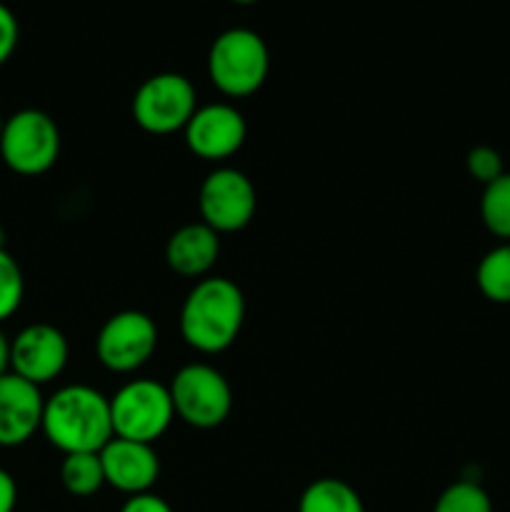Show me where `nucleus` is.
Returning a JSON list of instances; mask_svg holds the SVG:
<instances>
[{
    "instance_id": "nucleus-10",
    "label": "nucleus",
    "mask_w": 510,
    "mask_h": 512,
    "mask_svg": "<svg viewBox=\"0 0 510 512\" xmlns=\"http://www.w3.org/2000/svg\"><path fill=\"white\" fill-rule=\"evenodd\" d=\"M68 355V338L55 325L33 323L10 340V373L40 388L63 373Z\"/></svg>"
},
{
    "instance_id": "nucleus-6",
    "label": "nucleus",
    "mask_w": 510,
    "mask_h": 512,
    "mask_svg": "<svg viewBox=\"0 0 510 512\" xmlns=\"http://www.w3.org/2000/svg\"><path fill=\"white\" fill-rule=\"evenodd\" d=\"M175 415L198 430L218 428L233 410V390L218 368L205 363L183 365L168 385Z\"/></svg>"
},
{
    "instance_id": "nucleus-15",
    "label": "nucleus",
    "mask_w": 510,
    "mask_h": 512,
    "mask_svg": "<svg viewBox=\"0 0 510 512\" xmlns=\"http://www.w3.org/2000/svg\"><path fill=\"white\" fill-rule=\"evenodd\" d=\"M298 512H365L358 490L338 478H320L303 490Z\"/></svg>"
},
{
    "instance_id": "nucleus-19",
    "label": "nucleus",
    "mask_w": 510,
    "mask_h": 512,
    "mask_svg": "<svg viewBox=\"0 0 510 512\" xmlns=\"http://www.w3.org/2000/svg\"><path fill=\"white\" fill-rule=\"evenodd\" d=\"M433 512H493V500L478 483L460 480L438 495Z\"/></svg>"
},
{
    "instance_id": "nucleus-12",
    "label": "nucleus",
    "mask_w": 510,
    "mask_h": 512,
    "mask_svg": "<svg viewBox=\"0 0 510 512\" xmlns=\"http://www.w3.org/2000/svg\"><path fill=\"white\" fill-rule=\"evenodd\" d=\"M105 485L130 495L150 493L160 478V458L148 443L113 438L100 450Z\"/></svg>"
},
{
    "instance_id": "nucleus-3",
    "label": "nucleus",
    "mask_w": 510,
    "mask_h": 512,
    "mask_svg": "<svg viewBox=\"0 0 510 512\" xmlns=\"http://www.w3.org/2000/svg\"><path fill=\"white\" fill-rule=\"evenodd\" d=\"M270 73V50L250 28H228L210 43L208 78L228 98L258 93Z\"/></svg>"
},
{
    "instance_id": "nucleus-18",
    "label": "nucleus",
    "mask_w": 510,
    "mask_h": 512,
    "mask_svg": "<svg viewBox=\"0 0 510 512\" xmlns=\"http://www.w3.org/2000/svg\"><path fill=\"white\" fill-rule=\"evenodd\" d=\"M480 218L495 238L510 243V173H503L493 183L483 185Z\"/></svg>"
},
{
    "instance_id": "nucleus-24",
    "label": "nucleus",
    "mask_w": 510,
    "mask_h": 512,
    "mask_svg": "<svg viewBox=\"0 0 510 512\" xmlns=\"http://www.w3.org/2000/svg\"><path fill=\"white\" fill-rule=\"evenodd\" d=\"M18 505V485L8 470L0 468V512H13Z\"/></svg>"
},
{
    "instance_id": "nucleus-26",
    "label": "nucleus",
    "mask_w": 510,
    "mask_h": 512,
    "mask_svg": "<svg viewBox=\"0 0 510 512\" xmlns=\"http://www.w3.org/2000/svg\"><path fill=\"white\" fill-rule=\"evenodd\" d=\"M230 3H235V5H253V3H258V0H230Z\"/></svg>"
},
{
    "instance_id": "nucleus-8",
    "label": "nucleus",
    "mask_w": 510,
    "mask_h": 512,
    "mask_svg": "<svg viewBox=\"0 0 510 512\" xmlns=\"http://www.w3.org/2000/svg\"><path fill=\"white\" fill-rule=\"evenodd\" d=\"M158 348V328L140 310H120L110 315L95 338L98 360L113 373H135L153 358Z\"/></svg>"
},
{
    "instance_id": "nucleus-2",
    "label": "nucleus",
    "mask_w": 510,
    "mask_h": 512,
    "mask_svg": "<svg viewBox=\"0 0 510 512\" xmlns=\"http://www.w3.org/2000/svg\"><path fill=\"white\" fill-rule=\"evenodd\" d=\"M245 323L243 290L228 278H200L180 308V335L193 350L223 353Z\"/></svg>"
},
{
    "instance_id": "nucleus-16",
    "label": "nucleus",
    "mask_w": 510,
    "mask_h": 512,
    "mask_svg": "<svg viewBox=\"0 0 510 512\" xmlns=\"http://www.w3.org/2000/svg\"><path fill=\"white\" fill-rule=\"evenodd\" d=\"M60 483L75 498H90L105 485L100 453H70L60 465Z\"/></svg>"
},
{
    "instance_id": "nucleus-4",
    "label": "nucleus",
    "mask_w": 510,
    "mask_h": 512,
    "mask_svg": "<svg viewBox=\"0 0 510 512\" xmlns=\"http://www.w3.org/2000/svg\"><path fill=\"white\" fill-rule=\"evenodd\" d=\"M110 418L115 438L153 445L175 420L168 385L145 378L130 380L110 398Z\"/></svg>"
},
{
    "instance_id": "nucleus-22",
    "label": "nucleus",
    "mask_w": 510,
    "mask_h": 512,
    "mask_svg": "<svg viewBox=\"0 0 510 512\" xmlns=\"http://www.w3.org/2000/svg\"><path fill=\"white\" fill-rule=\"evenodd\" d=\"M20 25L13 10L5 3H0V68L13 58L15 48H18Z\"/></svg>"
},
{
    "instance_id": "nucleus-25",
    "label": "nucleus",
    "mask_w": 510,
    "mask_h": 512,
    "mask_svg": "<svg viewBox=\"0 0 510 512\" xmlns=\"http://www.w3.org/2000/svg\"><path fill=\"white\" fill-rule=\"evenodd\" d=\"M10 373V338L0 330V378Z\"/></svg>"
},
{
    "instance_id": "nucleus-27",
    "label": "nucleus",
    "mask_w": 510,
    "mask_h": 512,
    "mask_svg": "<svg viewBox=\"0 0 510 512\" xmlns=\"http://www.w3.org/2000/svg\"><path fill=\"white\" fill-rule=\"evenodd\" d=\"M3 123L5 120H3V115H0V133H3Z\"/></svg>"
},
{
    "instance_id": "nucleus-14",
    "label": "nucleus",
    "mask_w": 510,
    "mask_h": 512,
    "mask_svg": "<svg viewBox=\"0 0 510 512\" xmlns=\"http://www.w3.org/2000/svg\"><path fill=\"white\" fill-rule=\"evenodd\" d=\"M220 255V235L200 220L188 223L170 235L165 245V263L183 278H203Z\"/></svg>"
},
{
    "instance_id": "nucleus-1",
    "label": "nucleus",
    "mask_w": 510,
    "mask_h": 512,
    "mask_svg": "<svg viewBox=\"0 0 510 512\" xmlns=\"http://www.w3.org/2000/svg\"><path fill=\"white\" fill-rule=\"evenodd\" d=\"M40 430L63 455L100 453L115 438L110 398L90 385H65L45 400Z\"/></svg>"
},
{
    "instance_id": "nucleus-23",
    "label": "nucleus",
    "mask_w": 510,
    "mask_h": 512,
    "mask_svg": "<svg viewBox=\"0 0 510 512\" xmlns=\"http://www.w3.org/2000/svg\"><path fill=\"white\" fill-rule=\"evenodd\" d=\"M120 512H175V510L155 493H140V495H130V498L123 503V508H120Z\"/></svg>"
},
{
    "instance_id": "nucleus-21",
    "label": "nucleus",
    "mask_w": 510,
    "mask_h": 512,
    "mask_svg": "<svg viewBox=\"0 0 510 512\" xmlns=\"http://www.w3.org/2000/svg\"><path fill=\"white\" fill-rule=\"evenodd\" d=\"M465 168H468L470 178L478 180V183L483 185L493 183L495 178H500V175L505 173L503 158H500L498 150L490 148V145H475L468 153V158H465Z\"/></svg>"
},
{
    "instance_id": "nucleus-20",
    "label": "nucleus",
    "mask_w": 510,
    "mask_h": 512,
    "mask_svg": "<svg viewBox=\"0 0 510 512\" xmlns=\"http://www.w3.org/2000/svg\"><path fill=\"white\" fill-rule=\"evenodd\" d=\"M23 295V270H20L18 260H15L3 245V248H0V323H5V320L13 318V315L18 313L20 303H23Z\"/></svg>"
},
{
    "instance_id": "nucleus-13",
    "label": "nucleus",
    "mask_w": 510,
    "mask_h": 512,
    "mask_svg": "<svg viewBox=\"0 0 510 512\" xmlns=\"http://www.w3.org/2000/svg\"><path fill=\"white\" fill-rule=\"evenodd\" d=\"M45 400L38 385L20 375L0 378V448L25 445L43 425Z\"/></svg>"
},
{
    "instance_id": "nucleus-17",
    "label": "nucleus",
    "mask_w": 510,
    "mask_h": 512,
    "mask_svg": "<svg viewBox=\"0 0 510 512\" xmlns=\"http://www.w3.org/2000/svg\"><path fill=\"white\" fill-rule=\"evenodd\" d=\"M475 283L490 303L510 305V243H500L480 258Z\"/></svg>"
},
{
    "instance_id": "nucleus-9",
    "label": "nucleus",
    "mask_w": 510,
    "mask_h": 512,
    "mask_svg": "<svg viewBox=\"0 0 510 512\" xmlns=\"http://www.w3.org/2000/svg\"><path fill=\"white\" fill-rule=\"evenodd\" d=\"M200 218L215 233H238L253 220L258 208L255 185L243 170L218 168L203 180L198 193Z\"/></svg>"
},
{
    "instance_id": "nucleus-5",
    "label": "nucleus",
    "mask_w": 510,
    "mask_h": 512,
    "mask_svg": "<svg viewBox=\"0 0 510 512\" xmlns=\"http://www.w3.org/2000/svg\"><path fill=\"white\" fill-rule=\"evenodd\" d=\"M60 155V130L48 113L25 108L10 115L0 133V158L13 173L35 178L48 173Z\"/></svg>"
},
{
    "instance_id": "nucleus-11",
    "label": "nucleus",
    "mask_w": 510,
    "mask_h": 512,
    "mask_svg": "<svg viewBox=\"0 0 510 512\" xmlns=\"http://www.w3.org/2000/svg\"><path fill=\"white\" fill-rule=\"evenodd\" d=\"M185 145L198 158L220 163L228 160L243 148L248 138V125L243 113L228 103L203 105L193 113L185 125Z\"/></svg>"
},
{
    "instance_id": "nucleus-7",
    "label": "nucleus",
    "mask_w": 510,
    "mask_h": 512,
    "mask_svg": "<svg viewBox=\"0 0 510 512\" xmlns=\"http://www.w3.org/2000/svg\"><path fill=\"white\" fill-rule=\"evenodd\" d=\"M198 110L193 83L180 73L150 75L133 95V120L150 135L185 130Z\"/></svg>"
}]
</instances>
